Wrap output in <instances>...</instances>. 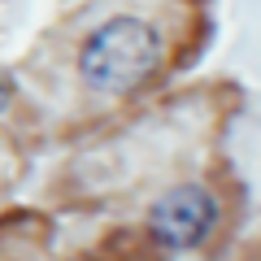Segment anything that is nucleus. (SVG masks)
I'll return each instance as SVG.
<instances>
[{
  "label": "nucleus",
  "instance_id": "obj_1",
  "mask_svg": "<svg viewBox=\"0 0 261 261\" xmlns=\"http://www.w3.org/2000/svg\"><path fill=\"white\" fill-rule=\"evenodd\" d=\"M161 44L152 35L148 22L140 18H113L105 27L92 31V39L83 44V79L100 92H130L157 70Z\"/></svg>",
  "mask_w": 261,
  "mask_h": 261
},
{
  "label": "nucleus",
  "instance_id": "obj_2",
  "mask_svg": "<svg viewBox=\"0 0 261 261\" xmlns=\"http://www.w3.org/2000/svg\"><path fill=\"white\" fill-rule=\"evenodd\" d=\"M214 196L205 192V187H174V192H166L152 205L148 214V226L152 235H157L161 244H174V248H192V244H200L209 235V226H214Z\"/></svg>",
  "mask_w": 261,
  "mask_h": 261
},
{
  "label": "nucleus",
  "instance_id": "obj_3",
  "mask_svg": "<svg viewBox=\"0 0 261 261\" xmlns=\"http://www.w3.org/2000/svg\"><path fill=\"white\" fill-rule=\"evenodd\" d=\"M9 92H13V83L5 74H0V109H5V105H9Z\"/></svg>",
  "mask_w": 261,
  "mask_h": 261
}]
</instances>
